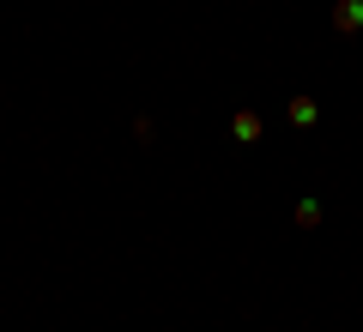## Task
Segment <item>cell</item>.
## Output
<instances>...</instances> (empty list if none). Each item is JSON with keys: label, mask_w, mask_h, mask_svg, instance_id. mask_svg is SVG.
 Returning <instances> with one entry per match:
<instances>
[{"label": "cell", "mask_w": 363, "mask_h": 332, "mask_svg": "<svg viewBox=\"0 0 363 332\" xmlns=\"http://www.w3.org/2000/svg\"><path fill=\"white\" fill-rule=\"evenodd\" d=\"M363 30V0H333V37H357Z\"/></svg>", "instance_id": "1"}, {"label": "cell", "mask_w": 363, "mask_h": 332, "mask_svg": "<svg viewBox=\"0 0 363 332\" xmlns=\"http://www.w3.org/2000/svg\"><path fill=\"white\" fill-rule=\"evenodd\" d=\"M291 224H297V230H315V224H321V200H303L297 212H291Z\"/></svg>", "instance_id": "4"}, {"label": "cell", "mask_w": 363, "mask_h": 332, "mask_svg": "<svg viewBox=\"0 0 363 332\" xmlns=\"http://www.w3.org/2000/svg\"><path fill=\"white\" fill-rule=\"evenodd\" d=\"M285 115H291V127H315V121H321V109H315L309 97H291V103H285Z\"/></svg>", "instance_id": "3"}, {"label": "cell", "mask_w": 363, "mask_h": 332, "mask_svg": "<svg viewBox=\"0 0 363 332\" xmlns=\"http://www.w3.org/2000/svg\"><path fill=\"white\" fill-rule=\"evenodd\" d=\"M260 133H267V127H260L255 109H236V115H230V139L236 145H260Z\"/></svg>", "instance_id": "2"}]
</instances>
